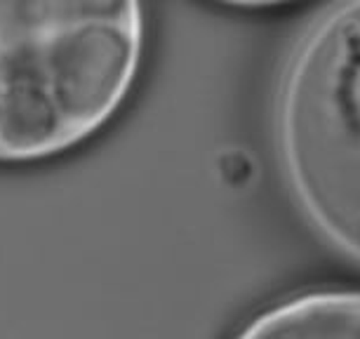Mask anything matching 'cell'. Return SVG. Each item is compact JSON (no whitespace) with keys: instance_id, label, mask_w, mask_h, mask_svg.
Masks as SVG:
<instances>
[{"instance_id":"3","label":"cell","mask_w":360,"mask_h":339,"mask_svg":"<svg viewBox=\"0 0 360 339\" xmlns=\"http://www.w3.org/2000/svg\"><path fill=\"white\" fill-rule=\"evenodd\" d=\"M233 339H360L358 290H309L271 304Z\"/></svg>"},{"instance_id":"2","label":"cell","mask_w":360,"mask_h":339,"mask_svg":"<svg viewBox=\"0 0 360 339\" xmlns=\"http://www.w3.org/2000/svg\"><path fill=\"white\" fill-rule=\"evenodd\" d=\"M271 134L299 217L360 269V0L328 5L299 33L276 83Z\"/></svg>"},{"instance_id":"1","label":"cell","mask_w":360,"mask_h":339,"mask_svg":"<svg viewBox=\"0 0 360 339\" xmlns=\"http://www.w3.org/2000/svg\"><path fill=\"white\" fill-rule=\"evenodd\" d=\"M141 47L137 3H0V162L97 134L130 97Z\"/></svg>"}]
</instances>
